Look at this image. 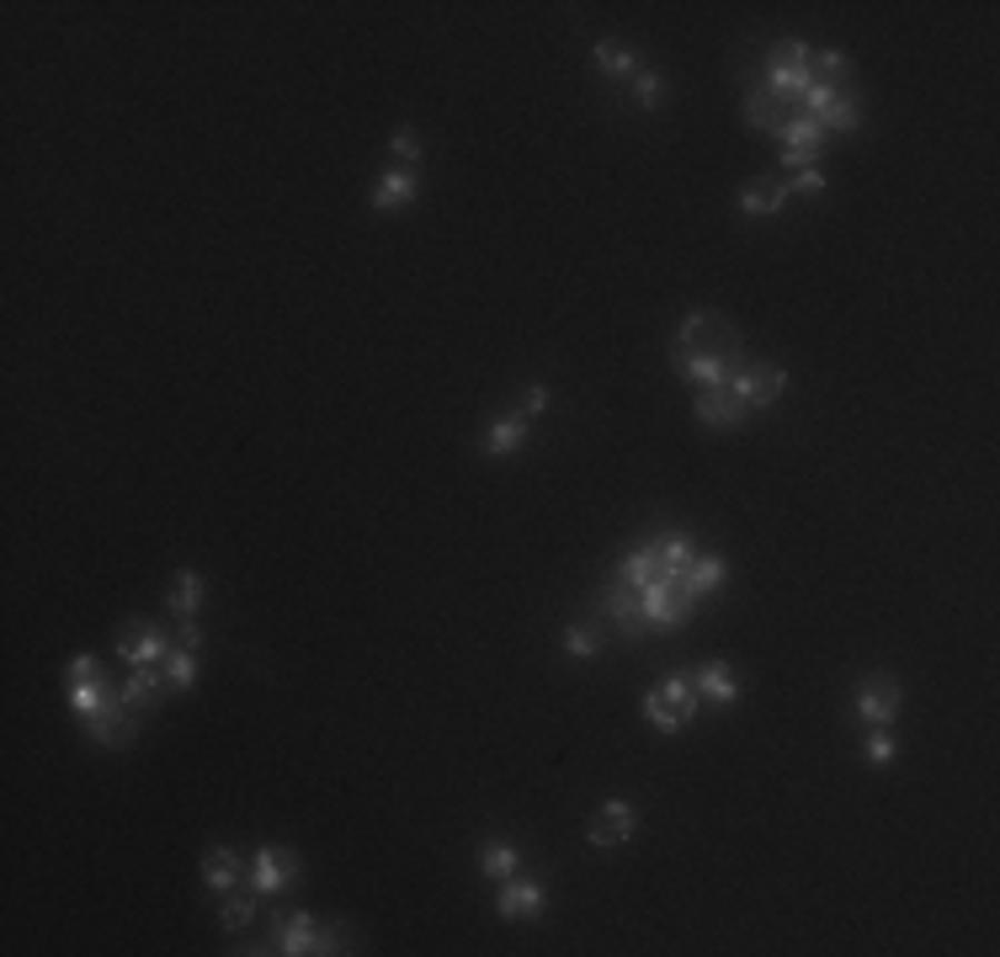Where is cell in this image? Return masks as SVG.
I'll use <instances>...</instances> for the list:
<instances>
[{
	"label": "cell",
	"instance_id": "obj_1",
	"mask_svg": "<svg viewBox=\"0 0 1000 957\" xmlns=\"http://www.w3.org/2000/svg\"><path fill=\"white\" fill-rule=\"evenodd\" d=\"M686 564H692V543L676 537V532H660V537H650L644 549H634L617 564V580H628L634 591H644V585H660V580H676Z\"/></svg>",
	"mask_w": 1000,
	"mask_h": 957
},
{
	"label": "cell",
	"instance_id": "obj_2",
	"mask_svg": "<svg viewBox=\"0 0 1000 957\" xmlns=\"http://www.w3.org/2000/svg\"><path fill=\"white\" fill-rule=\"evenodd\" d=\"M271 953H288V957H304V953H352V931L346 926H315L304 909L298 915H271Z\"/></svg>",
	"mask_w": 1000,
	"mask_h": 957
},
{
	"label": "cell",
	"instance_id": "obj_3",
	"mask_svg": "<svg viewBox=\"0 0 1000 957\" xmlns=\"http://www.w3.org/2000/svg\"><path fill=\"white\" fill-rule=\"evenodd\" d=\"M676 352H697V357H719V362H745V341L730 319H719L713 309H692L676 330Z\"/></svg>",
	"mask_w": 1000,
	"mask_h": 957
},
{
	"label": "cell",
	"instance_id": "obj_4",
	"mask_svg": "<svg viewBox=\"0 0 1000 957\" xmlns=\"http://www.w3.org/2000/svg\"><path fill=\"white\" fill-rule=\"evenodd\" d=\"M697 687H692V675H665V681H655L650 687V697H644V718L655 723V729H665V734H676V729H686L692 718H697Z\"/></svg>",
	"mask_w": 1000,
	"mask_h": 957
},
{
	"label": "cell",
	"instance_id": "obj_5",
	"mask_svg": "<svg viewBox=\"0 0 1000 957\" xmlns=\"http://www.w3.org/2000/svg\"><path fill=\"white\" fill-rule=\"evenodd\" d=\"M697 601L703 596H692V591L682 585V574H676V580L644 585V591H638V612H644V628L655 633V628H682V622H692Z\"/></svg>",
	"mask_w": 1000,
	"mask_h": 957
},
{
	"label": "cell",
	"instance_id": "obj_6",
	"mask_svg": "<svg viewBox=\"0 0 1000 957\" xmlns=\"http://www.w3.org/2000/svg\"><path fill=\"white\" fill-rule=\"evenodd\" d=\"M809 53H814V48L799 43V38H782V43L766 53V86H772L782 101H804V91L814 86Z\"/></svg>",
	"mask_w": 1000,
	"mask_h": 957
},
{
	"label": "cell",
	"instance_id": "obj_7",
	"mask_svg": "<svg viewBox=\"0 0 1000 957\" xmlns=\"http://www.w3.org/2000/svg\"><path fill=\"white\" fill-rule=\"evenodd\" d=\"M724 388H730L745 410H766V405H778V394L788 388V373H782L778 362H761V367L745 362V367H734V373H730Z\"/></svg>",
	"mask_w": 1000,
	"mask_h": 957
},
{
	"label": "cell",
	"instance_id": "obj_8",
	"mask_svg": "<svg viewBox=\"0 0 1000 957\" xmlns=\"http://www.w3.org/2000/svg\"><path fill=\"white\" fill-rule=\"evenodd\" d=\"M852 708L868 729H889V723L900 718V681H894V675H862Z\"/></svg>",
	"mask_w": 1000,
	"mask_h": 957
},
{
	"label": "cell",
	"instance_id": "obj_9",
	"mask_svg": "<svg viewBox=\"0 0 1000 957\" xmlns=\"http://www.w3.org/2000/svg\"><path fill=\"white\" fill-rule=\"evenodd\" d=\"M176 649V633L166 628H155V622H133V628H122L118 633V660L133 665H166V654Z\"/></svg>",
	"mask_w": 1000,
	"mask_h": 957
},
{
	"label": "cell",
	"instance_id": "obj_10",
	"mask_svg": "<svg viewBox=\"0 0 1000 957\" xmlns=\"http://www.w3.org/2000/svg\"><path fill=\"white\" fill-rule=\"evenodd\" d=\"M294 872H298V857L288 851V846H256V857H250V888L261 894V899H271V894H283V888L294 884Z\"/></svg>",
	"mask_w": 1000,
	"mask_h": 957
},
{
	"label": "cell",
	"instance_id": "obj_11",
	"mask_svg": "<svg viewBox=\"0 0 1000 957\" xmlns=\"http://www.w3.org/2000/svg\"><path fill=\"white\" fill-rule=\"evenodd\" d=\"M634 830H638V809L634 803H623V798H612V803H602L596 819L586 825V840L596 846V851H612V846L634 840Z\"/></svg>",
	"mask_w": 1000,
	"mask_h": 957
},
{
	"label": "cell",
	"instance_id": "obj_12",
	"mask_svg": "<svg viewBox=\"0 0 1000 957\" xmlns=\"http://www.w3.org/2000/svg\"><path fill=\"white\" fill-rule=\"evenodd\" d=\"M602 618L623 633V639H644L650 628H644V612H638V591L628 580H612L607 591H602Z\"/></svg>",
	"mask_w": 1000,
	"mask_h": 957
},
{
	"label": "cell",
	"instance_id": "obj_13",
	"mask_svg": "<svg viewBox=\"0 0 1000 957\" xmlns=\"http://www.w3.org/2000/svg\"><path fill=\"white\" fill-rule=\"evenodd\" d=\"M543 905H548V894H543L537 878H506L501 894H495V915L501 920H537Z\"/></svg>",
	"mask_w": 1000,
	"mask_h": 957
},
{
	"label": "cell",
	"instance_id": "obj_14",
	"mask_svg": "<svg viewBox=\"0 0 1000 957\" xmlns=\"http://www.w3.org/2000/svg\"><path fill=\"white\" fill-rule=\"evenodd\" d=\"M86 729H91V740L97 744H133V734H139V713H128V708H122L118 697H112V702H101L97 713L86 718Z\"/></svg>",
	"mask_w": 1000,
	"mask_h": 957
},
{
	"label": "cell",
	"instance_id": "obj_15",
	"mask_svg": "<svg viewBox=\"0 0 1000 957\" xmlns=\"http://www.w3.org/2000/svg\"><path fill=\"white\" fill-rule=\"evenodd\" d=\"M202 884L214 888V894H229V888L250 884V861L240 851H229V846H208L202 851Z\"/></svg>",
	"mask_w": 1000,
	"mask_h": 957
},
{
	"label": "cell",
	"instance_id": "obj_16",
	"mask_svg": "<svg viewBox=\"0 0 1000 957\" xmlns=\"http://www.w3.org/2000/svg\"><path fill=\"white\" fill-rule=\"evenodd\" d=\"M166 687H171V681H166V670H160V665H133V670H128V681L118 687V702L128 708V713H145V708L160 702Z\"/></svg>",
	"mask_w": 1000,
	"mask_h": 957
},
{
	"label": "cell",
	"instance_id": "obj_17",
	"mask_svg": "<svg viewBox=\"0 0 1000 957\" xmlns=\"http://www.w3.org/2000/svg\"><path fill=\"white\" fill-rule=\"evenodd\" d=\"M788 118H793V101H782L766 80L745 91V122H751V128H761V134H782V122Z\"/></svg>",
	"mask_w": 1000,
	"mask_h": 957
},
{
	"label": "cell",
	"instance_id": "obj_18",
	"mask_svg": "<svg viewBox=\"0 0 1000 957\" xmlns=\"http://www.w3.org/2000/svg\"><path fill=\"white\" fill-rule=\"evenodd\" d=\"M671 367H676L686 383H697V388H724L730 373L745 367V362H719V357H697V352H676V346H671Z\"/></svg>",
	"mask_w": 1000,
	"mask_h": 957
},
{
	"label": "cell",
	"instance_id": "obj_19",
	"mask_svg": "<svg viewBox=\"0 0 1000 957\" xmlns=\"http://www.w3.org/2000/svg\"><path fill=\"white\" fill-rule=\"evenodd\" d=\"M751 410L734 399L730 388H697V421L703 426H713V431H734L740 421H745Z\"/></svg>",
	"mask_w": 1000,
	"mask_h": 957
},
{
	"label": "cell",
	"instance_id": "obj_20",
	"mask_svg": "<svg viewBox=\"0 0 1000 957\" xmlns=\"http://www.w3.org/2000/svg\"><path fill=\"white\" fill-rule=\"evenodd\" d=\"M415 191H420V181H415V170L389 166V170H384V176H378V187H373V208H378V214H394V208H405V203H415Z\"/></svg>",
	"mask_w": 1000,
	"mask_h": 957
},
{
	"label": "cell",
	"instance_id": "obj_21",
	"mask_svg": "<svg viewBox=\"0 0 1000 957\" xmlns=\"http://www.w3.org/2000/svg\"><path fill=\"white\" fill-rule=\"evenodd\" d=\"M782 203H788V187H782V181H772V176H756L751 187L740 191V214H751V218L782 214Z\"/></svg>",
	"mask_w": 1000,
	"mask_h": 957
},
{
	"label": "cell",
	"instance_id": "obj_22",
	"mask_svg": "<svg viewBox=\"0 0 1000 957\" xmlns=\"http://www.w3.org/2000/svg\"><path fill=\"white\" fill-rule=\"evenodd\" d=\"M782 149H793V155H814L820 160V149H825V128L809 118V112H793V118L782 122Z\"/></svg>",
	"mask_w": 1000,
	"mask_h": 957
},
{
	"label": "cell",
	"instance_id": "obj_23",
	"mask_svg": "<svg viewBox=\"0 0 1000 957\" xmlns=\"http://www.w3.org/2000/svg\"><path fill=\"white\" fill-rule=\"evenodd\" d=\"M527 415H506V421H489L485 426V453L489 457H512L522 442H527Z\"/></svg>",
	"mask_w": 1000,
	"mask_h": 957
},
{
	"label": "cell",
	"instance_id": "obj_24",
	"mask_svg": "<svg viewBox=\"0 0 1000 957\" xmlns=\"http://www.w3.org/2000/svg\"><path fill=\"white\" fill-rule=\"evenodd\" d=\"M692 687H697V697H713L719 708H730V702H740V681H734V670L730 665H703L697 675H692Z\"/></svg>",
	"mask_w": 1000,
	"mask_h": 957
},
{
	"label": "cell",
	"instance_id": "obj_25",
	"mask_svg": "<svg viewBox=\"0 0 1000 957\" xmlns=\"http://www.w3.org/2000/svg\"><path fill=\"white\" fill-rule=\"evenodd\" d=\"M809 75H814V86H835V91H846V80H852V59H846L841 48H814V53H809Z\"/></svg>",
	"mask_w": 1000,
	"mask_h": 957
},
{
	"label": "cell",
	"instance_id": "obj_26",
	"mask_svg": "<svg viewBox=\"0 0 1000 957\" xmlns=\"http://www.w3.org/2000/svg\"><path fill=\"white\" fill-rule=\"evenodd\" d=\"M682 585L692 591V596L719 591V585H724V559H719V553H692V564L682 570Z\"/></svg>",
	"mask_w": 1000,
	"mask_h": 957
},
{
	"label": "cell",
	"instance_id": "obj_27",
	"mask_svg": "<svg viewBox=\"0 0 1000 957\" xmlns=\"http://www.w3.org/2000/svg\"><path fill=\"white\" fill-rule=\"evenodd\" d=\"M65 687H70V713H80V718H91L101 708V702H112V681H107V675H91V681H65Z\"/></svg>",
	"mask_w": 1000,
	"mask_h": 957
},
{
	"label": "cell",
	"instance_id": "obj_28",
	"mask_svg": "<svg viewBox=\"0 0 1000 957\" xmlns=\"http://www.w3.org/2000/svg\"><path fill=\"white\" fill-rule=\"evenodd\" d=\"M256 899H261V894H256L250 884L229 888V894H224V909H219V926H224V931H245V926L256 920Z\"/></svg>",
	"mask_w": 1000,
	"mask_h": 957
},
{
	"label": "cell",
	"instance_id": "obj_29",
	"mask_svg": "<svg viewBox=\"0 0 1000 957\" xmlns=\"http://www.w3.org/2000/svg\"><path fill=\"white\" fill-rule=\"evenodd\" d=\"M516 867H522V857H516L512 840H485V846H479V872H485V878L506 884V878H516Z\"/></svg>",
	"mask_w": 1000,
	"mask_h": 957
},
{
	"label": "cell",
	"instance_id": "obj_30",
	"mask_svg": "<svg viewBox=\"0 0 1000 957\" xmlns=\"http://www.w3.org/2000/svg\"><path fill=\"white\" fill-rule=\"evenodd\" d=\"M814 122H820V128H835V134H857V128H862V107H857L852 91H841V96H830V107Z\"/></svg>",
	"mask_w": 1000,
	"mask_h": 957
},
{
	"label": "cell",
	"instance_id": "obj_31",
	"mask_svg": "<svg viewBox=\"0 0 1000 957\" xmlns=\"http://www.w3.org/2000/svg\"><path fill=\"white\" fill-rule=\"evenodd\" d=\"M166 606H171L176 618H197V606H202V574H197V570H181V574H176V585H171V596H166Z\"/></svg>",
	"mask_w": 1000,
	"mask_h": 957
},
{
	"label": "cell",
	"instance_id": "obj_32",
	"mask_svg": "<svg viewBox=\"0 0 1000 957\" xmlns=\"http://www.w3.org/2000/svg\"><path fill=\"white\" fill-rule=\"evenodd\" d=\"M596 70H602V75H628V70H634V48L623 43V38H602V43H596Z\"/></svg>",
	"mask_w": 1000,
	"mask_h": 957
},
{
	"label": "cell",
	"instance_id": "obj_33",
	"mask_svg": "<svg viewBox=\"0 0 1000 957\" xmlns=\"http://www.w3.org/2000/svg\"><path fill=\"white\" fill-rule=\"evenodd\" d=\"M166 681H171V692H187V687H192V675H197V649H181L176 644L171 654H166Z\"/></svg>",
	"mask_w": 1000,
	"mask_h": 957
},
{
	"label": "cell",
	"instance_id": "obj_34",
	"mask_svg": "<svg viewBox=\"0 0 1000 957\" xmlns=\"http://www.w3.org/2000/svg\"><path fill=\"white\" fill-rule=\"evenodd\" d=\"M564 654H570V660H596V654H602V633L575 622V628L564 633Z\"/></svg>",
	"mask_w": 1000,
	"mask_h": 957
},
{
	"label": "cell",
	"instance_id": "obj_35",
	"mask_svg": "<svg viewBox=\"0 0 1000 957\" xmlns=\"http://www.w3.org/2000/svg\"><path fill=\"white\" fill-rule=\"evenodd\" d=\"M420 134L415 128H394V139H389V155H394V166H405V170H415L420 166Z\"/></svg>",
	"mask_w": 1000,
	"mask_h": 957
},
{
	"label": "cell",
	"instance_id": "obj_36",
	"mask_svg": "<svg viewBox=\"0 0 1000 957\" xmlns=\"http://www.w3.org/2000/svg\"><path fill=\"white\" fill-rule=\"evenodd\" d=\"M782 187H788V191H804V197H820V191H825V170H820V166H804V170H793Z\"/></svg>",
	"mask_w": 1000,
	"mask_h": 957
},
{
	"label": "cell",
	"instance_id": "obj_37",
	"mask_svg": "<svg viewBox=\"0 0 1000 957\" xmlns=\"http://www.w3.org/2000/svg\"><path fill=\"white\" fill-rule=\"evenodd\" d=\"M868 761H873V766L894 761V740H889V729H873V734H868Z\"/></svg>",
	"mask_w": 1000,
	"mask_h": 957
},
{
	"label": "cell",
	"instance_id": "obj_38",
	"mask_svg": "<svg viewBox=\"0 0 1000 957\" xmlns=\"http://www.w3.org/2000/svg\"><path fill=\"white\" fill-rule=\"evenodd\" d=\"M543 410H548V388H543V383H533V388L522 394V410H516V415H527V421H537Z\"/></svg>",
	"mask_w": 1000,
	"mask_h": 957
},
{
	"label": "cell",
	"instance_id": "obj_39",
	"mask_svg": "<svg viewBox=\"0 0 1000 957\" xmlns=\"http://www.w3.org/2000/svg\"><path fill=\"white\" fill-rule=\"evenodd\" d=\"M176 644H181V649H197V654H202V622H197V618H181V622H176Z\"/></svg>",
	"mask_w": 1000,
	"mask_h": 957
},
{
	"label": "cell",
	"instance_id": "obj_40",
	"mask_svg": "<svg viewBox=\"0 0 1000 957\" xmlns=\"http://www.w3.org/2000/svg\"><path fill=\"white\" fill-rule=\"evenodd\" d=\"M634 101H638V107H655V101H660V75H650V70L638 75V80H634Z\"/></svg>",
	"mask_w": 1000,
	"mask_h": 957
},
{
	"label": "cell",
	"instance_id": "obj_41",
	"mask_svg": "<svg viewBox=\"0 0 1000 957\" xmlns=\"http://www.w3.org/2000/svg\"><path fill=\"white\" fill-rule=\"evenodd\" d=\"M91 675H107V670L91 660V654H80V660H70V670H65V681H91Z\"/></svg>",
	"mask_w": 1000,
	"mask_h": 957
}]
</instances>
